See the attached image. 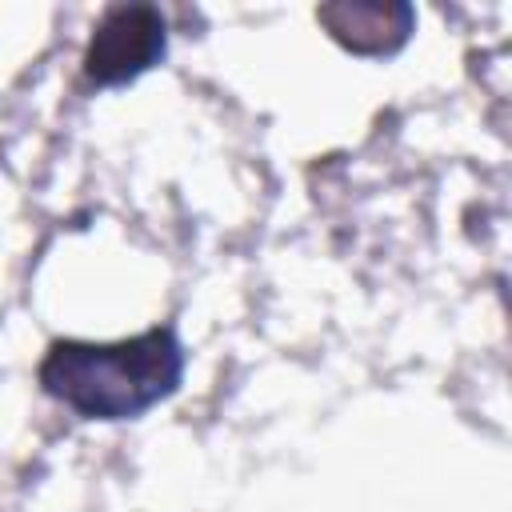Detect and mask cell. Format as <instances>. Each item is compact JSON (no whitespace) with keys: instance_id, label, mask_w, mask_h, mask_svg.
Returning <instances> with one entry per match:
<instances>
[{"instance_id":"cell-1","label":"cell","mask_w":512,"mask_h":512,"mask_svg":"<svg viewBox=\"0 0 512 512\" xmlns=\"http://www.w3.org/2000/svg\"><path fill=\"white\" fill-rule=\"evenodd\" d=\"M184 344L176 328L128 340H52L36 380L84 420H136L180 388Z\"/></svg>"},{"instance_id":"cell-2","label":"cell","mask_w":512,"mask_h":512,"mask_svg":"<svg viewBox=\"0 0 512 512\" xmlns=\"http://www.w3.org/2000/svg\"><path fill=\"white\" fill-rule=\"evenodd\" d=\"M168 52V24L152 4H112L96 20L84 48V80L116 88L160 64Z\"/></svg>"},{"instance_id":"cell-3","label":"cell","mask_w":512,"mask_h":512,"mask_svg":"<svg viewBox=\"0 0 512 512\" xmlns=\"http://www.w3.org/2000/svg\"><path fill=\"white\" fill-rule=\"evenodd\" d=\"M316 20L328 28V36L356 52V56H392L408 44L412 28H416V12L412 4H356V0H340V4H320Z\"/></svg>"}]
</instances>
